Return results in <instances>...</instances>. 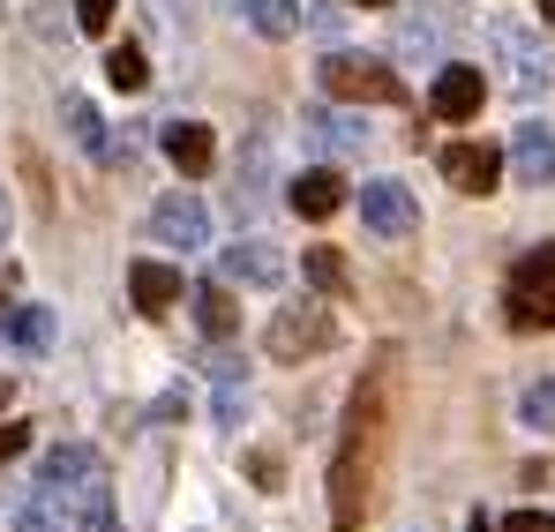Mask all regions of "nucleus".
I'll return each instance as SVG.
<instances>
[{
    "label": "nucleus",
    "mask_w": 555,
    "mask_h": 532,
    "mask_svg": "<svg viewBox=\"0 0 555 532\" xmlns=\"http://www.w3.org/2000/svg\"><path fill=\"white\" fill-rule=\"evenodd\" d=\"M398 53L421 61V68H436V30L428 23H398Z\"/></svg>",
    "instance_id": "obj_26"
},
{
    "label": "nucleus",
    "mask_w": 555,
    "mask_h": 532,
    "mask_svg": "<svg viewBox=\"0 0 555 532\" xmlns=\"http://www.w3.org/2000/svg\"><path fill=\"white\" fill-rule=\"evenodd\" d=\"M61 503H68V532H113V488H105V472H98V465L68 488V495H61Z\"/></svg>",
    "instance_id": "obj_10"
},
{
    "label": "nucleus",
    "mask_w": 555,
    "mask_h": 532,
    "mask_svg": "<svg viewBox=\"0 0 555 532\" xmlns=\"http://www.w3.org/2000/svg\"><path fill=\"white\" fill-rule=\"evenodd\" d=\"M113 8H120V0H76V23H83V30H113Z\"/></svg>",
    "instance_id": "obj_27"
},
{
    "label": "nucleus",
    "mask_w": 555,
    "mask_h": 532,
    "mask_svg": "<svg viewBox=\"0 0 555 532\" xmlns=\"http://www.w3.org/2000/svg\"><path fill=\"white\" fill-rule=\"evenodd\" d=\"M0 248H8V203H0Z\"/></svg>",
    "instance_id": "obj_31"
},
{
    "label": "nucleus",
    "mask_w": 555,
    "mask_h": 532,
    "mask_svg": "<svg viewBox=\"0 0 555 532\" xmlns=\"http://www.w3.org/2000/svg\"><path fill=\"white\" fill-rule=\"evenodd\" d=\"M241 15H248V30H263V38H293V30H300V8H293V0H241Z\"/></svg>",
    "instance_id": "obj_20"
},
{
    "label": "nucleus",
    "mask_w": 555,
    "mask_h": 532,
    "mask_svg": "<svg viewBox=\"0 0 555 532\" xmlns=\"http://www.w3.org/2000/svg\"><path fill=\"white\" fill-rule=\"evenodd\" d=\"M271 180H278L271 135H248V143H241V173H233V210H241V218H256V210L271 203Z\"/></svg>",
    "instance_id": "obj_7"
},
{
    "label": "nucleus",
    "mask_w": 555,
    "mask_h": 532,
    "mask_svg": "<svg viewBox=\"0 0 555 532\" xmlns=\"http://www.w3.org/2000/svg\"><path fill=\"white\" fill-rule=\"evenodd\" d=\"M480 98H488L480 68H443V76H436V90H428L436 120H473V113H480Z\"/></svg>",
    "instance_id": "obj_11"
},
{
    "label": "nucleus",
    "mask_w": 555,
    "mask_h": 532,
    "mask_svg": "<svg viewBox=\"0 0 555 532\" xmlns=\"http://www.w3.org/2000/svg\"><path fill=\"white\" fill-rule=\"evenodd\" d=\"M353 8H390V0H353Z\"/></svg>",
    "instance_id": "obj_32"
},
{
    "label": "nucleus",
    "mask_w": 555,
    "mask_h": 532,
    "mask_svg": "<svg viewBox=\"0 0 555 532\" xmlns=\"http://www.w3.org/2000/svg\"><path fill=\"white\" fill-rule=\"evenodd\" d=\"M436 166H443V180H451L459 195H488L495 173H503V158H495L488 143H443V151H436Z\"/></svg>",
    "instance_id": "obj_8"
},
{
    "label": "nucleus",
    "mask_w": 555,
    "mask_h": 532,
    "mask_svg": "<svg viewBox=\"0 0 555 532\" xmlns=\"http://www.w3.org/2000/svg\"><path fill=\"white\" fill-rule=\"evenodd\" d=\"M465 532H495V525H488V518H480V510H473V525H465Z\"/></svg>",
    "instance_id": "obj_30"
},
{
    "label": "nucleus",
    "mask_w": 555,
    "mask_h": 532,
    "mask_svg": "<svg viewBox=\"0 0 555 532\" xmlns=\"http://www.w3.org/2000/svg\"><path fill=\"white\" fill-rule=\"evenodd\" d=\"M91 465H98V450L61 443V450H46V465H38V488H46V495H68V488H76Z\"/></svg>",
    "instance_id": "obj_18"
},
{
    "label": "nucleus",
    "mask_w": 555,
    "mask_h": 532,
    "mask_svg": "<svg viewBox=\"0 0 555 532\" xmlns=\"http://www.w3.org/2000/svg\"><path fill=\"white\" fill-rule=\"evenodd\" d=\"M541 15H548V23H555V0H541Z\"/></svg>",
    "instance_id": "obj_33"
},
{
    "label": "nucleus",
    "mask_w": 555,
    "mask_h": 532,
    "mask_svg": "<svg viewBox=\"0 0 555 532\" xmlns=\"http://www.w3.org/2000/svg\"><path fill=\"white\" fill-rule=\"evenodd\" d=\"M518 420H526V428H555V375L526 382V398H518Z\"/></svg>",
    "instance_id": "obj_24"
},
{
    "label": "nucleus",
    "mask_w": 555,
    "mask_h": 532,
    "mask_svg": "<svg viewBox=\"0 0 555 532\" xmlns=\"http://www.w3.org/2000/svg\"><path fill=\"white\" fill-rule=\"evenodd\" d=\"M61 128H68V143L83 151V158H113V143H105V120H98V105L91 98H61Z\"/></svg>",
    "instance_id": "obj_15"
},
{
    "label": "nucleus",
    "mask_w": 555,
    "mask_h": 532,
    "mask_svg": "<svg viewBox=\"0 0 555 532\" xmlns=\"http://www.w3.org/2000/svg\"><path fill=\"white\" fill-rule=\"evenodd\" d=\"M323 90L331 98H353V105H405V76L369 61V53H331L323 61Z\"/></svg>",
    "instance_id": "obj_3"
},
{
    "label": "nucleus",
    "mask_w": 555,
    "mask_h": 532,
    "mask_svg": "<svg viewBox=\"0 0 555 532\" xmlns=\"http://www.w3.org/2000/svg\"><path fill=\"white\" fill-rule=\"evenodd\" d=\"M503 532H555V518H548V510H518Z\"/></svg>",
    "instance_id": "obj_28"
},
{
    "label": "nucleus",
    "mask_w": 555,
    "mask_h": 532,
    "mask_svg": "<svg viewBox=\"0 0 555 532\" xmlns=\"http://www.w3.org/2000/svg\"><path fill=\"white\" fill-rule=\"evenodd\" d=\"M300 270H308V285H315V293H346V256H338V248H308Z\"/></svg>",
    "instance_id": "obj_23"
},
{
    "label": "nucleus",
    "mask_w": 555,
    "mask_h": 532,
    "mask_svg": "<svg viewBox=\"0 0 555 532\" xmlns=\"http://www.w3.org/2000/svg\"><path fill=\"white\" fill-rule=\"evenodd\" d=\"M300 135H308L315 151H361V143H369V128H361L353 113H323V105L300 113Z\"/></svg>",
    "instance_id": "obj_14"
},
{
    "label": "nucleus",
    "mask_w": 555,
    "mask_h": 532,
    "mask_svg": "<svg viewBox=\"0 0 555 532\" xmlns=\"http://www.w3.org/2000/svg\"><path fill=\"white\" fill-rule=\"evenodd\" d=\"M105 83H113V90H143V83H151L143 46H113V53H105Z\"/></svg>",
    "instance_id": "obj_22"
},
{
    "label": "nucleus",
    "mask_w": 555,
    "mask_h": 532,
    "mask_svg": "<svg viewBox=\"0 0 555 532\" xmlns=\"http://www.w3.org/2000/svg\"><path fill=\"white\" fill-rule=\"evenodd\" d=\"M375 443H383V375H369V382L353 390L346 443H338V457H331V525L338 532H361V518H369Z\"/></svg>",
    "instance_id": "obj_1"
},
{
    "label": "nucleus",
    "mask_w": 555,
    "mask_h": 532,
    "mask_svg": "<svg viewBox=\"0 0 555 532\" xmlns=\"http://www.w3.org/2000/svg\"><path fill=\"white\" fill-rule=\"evenodd\" d=\"M300 218H331V210H346V180L331 173V166H308V173L293 180V195H285Z\"/></svg>",
    "instance_id": "obj_13"
},
{
    "label": "nucleus",
    "mask_w": 555,
    "mask_h": 532,
    "mask_svg": "<svg viewBox=\"0 0 555 532\" xmlns=\"http://www.w3.org/2000/svg\"><path fill=\"white\" fill-rule=\"evenodd\" d=\"M218 277L225 285H285V256H278L271 241H233L218 256Z\"/></svg>",
    "instance_id": "obj_9"
},
{
    "label": "nucleus",
    "mask_w": 555,
    "mask_h": 532,
    "mask_svg": "<svg viewBox=\"0 0 555 532\" xmlns=\"http://www.w3.org/2000/svg\"><path fill=\"white\" fill-rule=\"evenodd\" d=\"M8 338H15L23 353H53V308H15Z\"/></svg>",
    "instance_id": "obj_21"
},
{
    "label": "nucleus",
    "mask_w": 555,
    "mask_h": 532,
    "mask_svg": "<svg viewBox=\"0 0 555 532\" xmlns=\"http://www.w3.org/2000/svg\"><path fill=\"white\" fill-rule=\"evenodd\" d=\"M511 173H518V187H548V180H555V135H548V128H518V143H511Z\"/></svg>",
    "instance_id": "obj_12"
},
{
    "label": "nucleus",
    "mask_w": 555,
    "mask_h": 532,
    "mask_svg": "<svg viewBox=\"0 0 555 532\" xmlns=\"http://www.w3.org/2000/svg\"><path fill=\"white\" fill-rule=\"evenodd\" d=\"M195 323H203V330H210V338H225V330H233V323H241V308H233V285H225V277H218V285H203V293H195Z\"/></svg>",
    "instance_id": "obj_19"
},
{
    "label": "nucleus",
    "mask_w": 555,
    "mask_h": 532,
    "mask_svg": "<svg viewBox=\"0 0 555 532\" xmlns=\"http://www.w3.org/2000/svg\"><path fill=\"white\" fill-rule=\"evenodd\" d=\"M23 450H30V428L8 420V428H0V457H23Z\"/></svg>",
    "instance_id": "obj_29"
},
{
    "label": "nucleus",
    "mask_w": 555,
    "mask_h": 532,
    "mask_svg": "<svg viewBox=\"0 0 555 532\" xmlns=\"http://www.w3.org/2000/svg\"><path fill=\"white\" fill-rule=\"evenodd\" d=\"M503 308H511L518 330H548L555 323V241H541V248L518 256L511 285H503Z\"/></svg>",
    "instance_id": "obj_2"
},
{
    "label": "nucleus",
    "mask_w": 555,
    "mask_h": 532,
    "mask_svg": "<svg viewBox=\"0 0 555 532\" xmlns=\"http://www.w3.org/2000/svg\"><path fill=\"white\" fill-rule=\"evenodd\" d=\"M0 405H8V382H0Z\"/></svg>",
    "instance_id": "obj_34"
},
{
    "label": "nucleus",
    "mask_w": 555,
    "mask_h": 532,
    "mask_svg": "<svg viewBox=\"0 0 555 532\" xmlns=\"http://www.w3.org/2000/svg\"><path fill=\"white\" fill-rule=\"evenodd\" d=\"M15 532H61V495H46V488H38V495L15 510Z\"/></svg>",
    "instance_id": "obj_25"
},
{
    "label": "nucleus",
    "mask_w": 555,
    "mask_h": 532,
    "mask_svg": "<svg viewBox=\"0 0 555 532\" xmlns=\"http://www.w3.org/2000/svg\"><path fill=\"white\" fill-rule=\"evenodd\" d=\"M151 233H158V248H203V241H210V210H203V203H195V195H166V203H158V210H151Z\"/></svg>",
    "instance_id": "obj_6"
},
{
    "label": "nucleus",
    "mask_w": 555,
    "mask_h": 532,
    "mask_svg": "<svg viewBox=\"0 0 555 532\" xmlns=\"http://www.w3.org/2000/svg\"><path fill=\"white\" fill-rule=\"evenodd\" d=\"M128 293H135V308H143V315H166V308L181 300V270L135 263V270H128Z\"/></svg>",
    "instance_id": "obj_17"
},
{
    "label": "nucleus",
    "mask_w": 555,
    "mask_h": 532,
    "mask_svg": "<svg viewBox=\"0 0 555 532\" xmlns=\"http://www.w3.org/2000/svg\"><path fill=\"white\" fill-rule=\"evenodd\" d=\"M361 225L383 233V241L421 233V203H413V187H405V180H361Z\"/></svg>",
    "instance_id": "obj_4"
},
{
    "label": "nucleus",
    "mask_w": 555,
    "mask_h": 532,
    "mask_svg": "<svg viewBox=\"0 0 555 532\" xmlns=\"http://www.w3.org/2000/svg\"><path fill=\"white\" fill-rule=\"evenodd\" d=\"M331 338H338V323H331L323 308H278V323H271L263 346H271L278 360H308V353H323Z\"/></svg>",
    "instance_id": "obj_5"
},
{
    "label": "nucleus",
    "mask_w": 555,
    "mask_h": 532,
    "mask_svg": "<svg viewBox=\"0 0 555 532\" xmlns=\"http://www.w3.org/2000/svg\"><path fill=\"white\" fill-rule=\"evenodd\" d=\"M166 158H173V166L195 180V173H210L218 143H210V128H203V120H173V128H166Z\"/></svg>",
    "instance_id": "obj_16"
}]
</instances>
